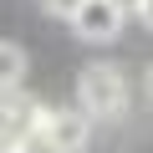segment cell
Here are the masks:
<instances>
[{
	"label": "cell",
	"instance_id": "1",
	"mask_svg": "<svg viewBox=\"0 0 153 153\" xmlns=\"http://www.w3.org/2000/svg\"><path fill=\"white\" fill-rule=\"evenodd\" d=\"M76 107L92 123L123 117V107H128V76H123V66H112V61L82 66V76H76Z\"/></svg>",
	"mask_w": 153,
	"mask_h": 153
},
{
	"label": "cell",
	"instance_id": "2",
	"mask_svg": "<svg viewBox=\"0 0 153 153\" xmlns=\"http://www.w3.org/2000/svg\"><path fill=\"white\" fill-rule=\"evenodd\" d=\"M41 143H46V153H82L92 143V117L82 107H46Z\"/></svg>",
	"mask_w": 153,
	"mask_h": 153
},
{
	"label": "cell",
	"instance_id": "3",
	"mask_svg": "<svg viewBox=\"0 0 153 153\" xmlns=\"http://www.w3.org/2000/svg\"><path fill=\"white\" fill-rule=\"evenodd\" d=\"M123 21L128 16L112 5V0H82L76 16H71V31L82 36V41H92V46H107V41L123 36Z\"/></svg>",
	"mask_w": 153,
	"mask_h": 153
},
{
	"label": "cell",
	"instance_id": "4",
	"mask_svg": "<svg viewBox=\"0 0 153 153\" xmlns=\"http://www.w3.org/2000/svg\"><path fill=\"white\" fill-rule=\"evenodd\" d=\"M21 82H26V51L16 41H0V97L21 92Z\"/></svg>",
	"mask_w": 153,
	"mask_h": 153
},
{
	"label": "cell",
	"instance_id": "5",
	"mask_svg": "<svg viewBox=\"0 0 153 153\" xmlns=\"http://www.w3.org/2000/svg\"><path fill=\"white\" fill-rule=\"evenodd\" d=\"M41 5H46L51 16H66V21H71V16H76V5H82V0H41Z\"/></svg>",
	"mask_w": 153,
	"mask_h": 153
},
{
	"label": "cell",
	"instance_id": "6",
	"mask_svg": "<svg viewBox=\"0 0 153 153\" xmlns=\"http://www.w3.org/2000/svg\"><path fill=\"white\" fill-rule=\"evenodd\" d=\"M0 153H36V148H31V143H10L5 133H0Z\"/></svg>",
	"mask_w": 153,
	"mask_h": 153
},
{
	"label": "cell",
	"instance_id": "7",
	"mask_svg": "<svg viewBox=\"0 0 153 153\" xmlns=\"http://www.w3.org/2000/svg\"><path fill=\"white\" fill-rule=\"evenodd\" d=\"M112 5H117L123 16H138V10H143V0H112Z\"/></svg>",
	"mask_w": 153,
	"mask_h": 153
},
{
	"label": "cell",
	"instance_id": "8",
	"mask_svg": "<svg viewBox=\"0 0 153 153\" xmlns=\"http://www.w3.org/2000/svg\"><path fill=\"white\" fill-rule=\"evenodd\" d=\"M138 21H143V26L153 31V0H143V10H138Z\"/></svg>",
	"mask_w": 153,
	"mask_h": 153
},
{
	"label": "cell",
	"instance_id": "9",
	"mask_svg": "<svg viewBox=\"0 0 153 153\" xmlns=\"http://www.w3.org/2000/svg\"><path fill=\"white\" fill-rule=\"evenodd\" d=\"M143 92H148V102H153V66L143 71Z\"/></svg>",
	"mask_w": 153,
	"mask_h": 153
},
{
	"label": "cell",
	"instance_id": "10",
	"mask_svg": "<svg viewBox=\"0 0 153 153\" xmlns=\"http://www.w3.org/2000/svg\"><path fill=\"white\" fill-rule=\"evenodd\" d=\"M0 112H5V97H0Z\"/></svg>",
	"mask_w": 153,
	"mask_h": 153
}]
</instances>
